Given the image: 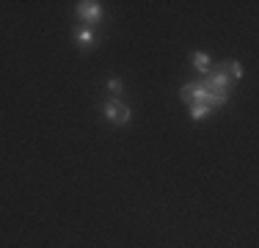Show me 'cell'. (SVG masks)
<instances>
[{
	"mask_svg": "<svg viewBox=\"0 0 259 248\" xmlns=\"http://www.w3.org/2000/svg\"><path fill=\"white\" fill-rule=\"evenodd\" d=\"M207 113H209V108L204 102H196V105H190V119L193 121H201V119H207Z\"/></svg>",
	"mask_w": 259,
	"mask_h": 248,
	"instance_id": "4",
	"label": "cell"
},
{
	"mask_svg": "<svg viewBox=\"0 0 259 248\" xmlns=\"http://www.w3.org/2000/svg\"><path fill=\"white\" fill-rule=\"evenodd\" d=\"M190 61H193V66H196V69H199L201 74L207 72V64H209V58H207L204 53H193V58H190Z\"/></svg>",
	"mask_w": 259,
	"mask_h": 248,
	"instance_id": "6",
	"label": "cell"
},
{
	"mask_svg": "<svg viewBox=\"0 0 259 248\" xmlns=\"http://www.w3.org/2000/svg\"><path fill=\"white\" fill-rule=\"evenodd\" d=\"M77 14H80V20H85L91 28V25L102 17V6L97 3V0H83V3H77Z\"/></svg>",
	"mask_w": 259,
	"mask_h": 248,
	"instance_id": "2",
	"label": "cell"
},
{
	"mask_svg": "<svg viewBox=\"0 0 259 248\" xmlns=\"http://www.w3.org/2000/svg\"><path fill=\"white\" fill-rule=\"evenodd\" d=\"M121 89H124V86H121V80H119V77H110V80H108V91H113V94H119Z\"/></svg>",
	"mask_w": 259,
	"mask_h": 248,
	"instance_id": "7",
	"label": "cell"
},
{
	"mask_svg": "<svg viewBox=\"0 0 259 248\" xmlns=\"http://www.w3.org/2000/svg\"><path fill=\"white\" fill-rule=\"evenodd\" d=\"M105 116H108V121H113V124H127L130 121V108L121 99H108L105 102Z\"/></svg>",
	"mask_w": 259,
	"mask_h": 248,
	"instance_id": "1",
	"label": "cell"
},
{
	"mask_svg": "<svg viewBox=\"0 0 259 248\" xmlns=\"http://www.w3.org/2000/svg\"><path fill=\"white\" fill-rule=\"evenodd\" d=\"M221 72H224L229 80H240V77H243V66H240L237 61H224V64H221Z\"/></svg>",
	"mask_w": 259,
	"mask_h": 248,
	"instance_id": "3",
	"label": "cell"
},
{
	"mask_svg": "<svg viewBox=\"0 0 259 248\" xmlns=\"http://www.w3.org/2000/svg\"><path fill=\"white\" fill-rule=\"evenodd\" d=\"M77 42H80V45H83V47H91V45H94V30H91V28H80L77 30Z\"/></svg>",
	"mask_w": 259,
	"mask_h": 248,
	"instance_id": "5",
	"label": "cell"
}]
</instances>
